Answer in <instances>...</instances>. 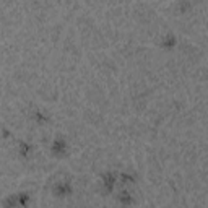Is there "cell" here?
<instances>
[{"mask_svg":"<svg viewBox=\"0 0 208 208\" xmlns=\"http://www.w3.org/2000/svg\"><path fill=\"white\" fill-rule=\"evenodd\" d=\"M63 146H65V143H63L62 140H57V141L54 143V150H55V151H59V150L63 148Z\"/></svg>","mask_w":208,"mask_h":208,"instance_id":"cell-1","label":"cell"}]
</instances>
